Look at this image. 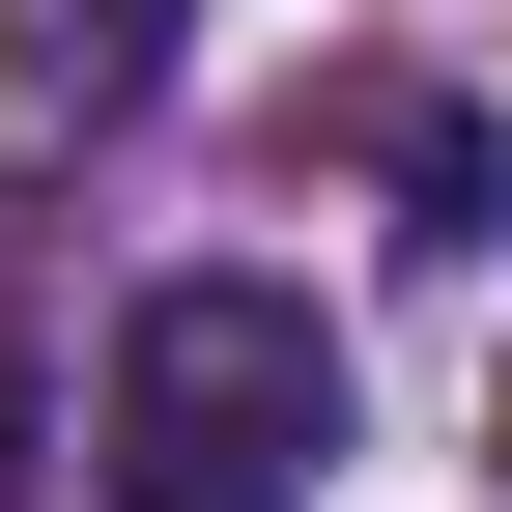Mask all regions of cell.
I'll list each match as a JSON object with an SVG mask.
<instances>
[{
    "label": "cell",
    "mask_w": 512,
    "mask_h": 512,
    "mask_svg": "<svg viewBox=\"0 0 512 512\" xmlns=\"http://www.w3.org/2000/svg\"><path fill=\"white\" fill-rule=\"evenodd\" d=\"M0 427H29V370H0ZM0 484H29V456H0Z\"/></svg>",
    "instance_id": "cell-3"
},
{
    "label": "cell",
    "mask_w": 512,
    "mask_h": 512,
    "mask_svg": "<svg viewBox=\"0 0 512 512\" xmlns=\"http://www.w3.org/2000/svg\"><path fill=\"white\" fill-rule=\"evenodd\" d=\"M143 86H171V0H0V114L29 143H114Z\"/></svg>",
    "instance_id": "cell-2"
},
{
    "label": "cell",
    "mask_w": 512,
    "mask_h": 512,
    "mask_svg": "<svg viewBox=\"0 0 512 512\" xmlns=\"http://www.w3.org/2000/svg\"><path fill=\"white\" fill-rule=\"evenodd\" d=\"M86 484L114 512H313L342 484V342H313V285H256V256L143 285L114 370H86Z\"/></svg>",
    "instance_id": "cell-1"
}]
</instances>
